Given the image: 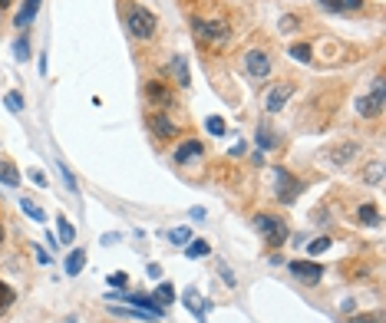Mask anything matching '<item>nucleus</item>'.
<instances>
[{"label":"nucleus","instance_id":"4c0bfd02","mask_svg":"<svg viewBox=\"0 0 386 323\" xmlns=\"http://www.w3.org/2000/svg\"><path fill=\"white\" fill-rule=\"evenodd\" d=\"M258 142H261L264 148H271V146H274V139H271V133H267V129H261V133H258Z\"/></svg>","mask_w":386,"mask_h":323},{"label":"nucleus","instance_id":"a211bd4d","mask_svg":"<svg viewBox=\"0 0 386 323\" xmlns=\"http://www.w3.org/2000/svg\"><path fill=\"white\" fill-rule=\"evenodd\" d=\"M146 96L152 99V103H162V106L172 103V92H168L162 83H148V86H146Z\"/></svg>","mask_w":386,"mask_h":323},{"label":"nucleus","instance_id":"39448f33","mask_svg":"<svg viewBox=\"0 0 386 323\" xmlns=\"http://www.w3.org/2000/svg\"><path fill=\"white\" fill-rule=\"evenodd\" d=\"M274 175H278V198H281L284 205H291L297 195H300V182L287 168H274Z\"/></svg>","mask_w":386,"mask_h":323},{"label":"nucleus","instance_id":"aec40b11","mask_svg":"<svg viewBox=\"0 0 386 323\" xmlns=\"http://www.w3.org/2000/svg\"><path fill=\"white\" fill-rule=\"evenodd\" d=\"M83 264H86V251H79L76 248L73 254H70V257H66V274H79V271H83Z\"/></svg>","mask_w":386,"mask_h":323},{"label":"nucleus","instance_id":"6ab92c4d","mask_svg":"<svg viewBox=\"0 0 386 323\" xmlns=\"http://www.w3.org/2000/svg\"><path fill=\"white\" fill-rule=\"evenodd\" d=\"M356 221H360V224H373V228H376V224H380V208H376V205H360V208H356Z\"/></svg>","mask_w":386,"mask_h":323},{"label":"nucleus","instance_id":"dca6fc26","mask_svg":"<svg viewBox=\"0 0 386 323\" xmlns=\"http://www.w3.org/2000/svg\"><path fill=\"white\" fill-rule=\"evenodd\" d=\"M57 231H59V244H73L76 241V228L70 224L66 215H57Z\"/></svg>","mask_w":386,"mask_h":323},{"label":"nucleus","instance_id":"b1692460","mask_svg":"<svg viewBox=\"0 0 386 323\" xmlns=\"http://www.w3.org/2000/svg\"><path fill=\"white\" fill-rule=\"evenodd\" d=\"M152 297H155V300H159L162 307H168V304L175 300V291H172V284H159V291H155Z\"/></svg>","mask_w":386,"mask_h":323},{"label":"nucleus","instance_id":"72a5a7b5","mask_svg":"<svg viewBox=\"0 0 386 323\" xmlns=\"http://www.w3.org/2000/svg\"><path fill=\"white\" fill-rule=\"evenodd\" d=\"M347 323H383L376 313H356V317H350Z\"/></svg>","mask_w":386,"mask_h":323},{"label":"nucleus","instance_id":"6e6552de","mask_svg":"<svg viewBox=\"0 0 386 323\" xmlns=\"http://www.w3.org/2000/svg\"><path fill=\"white\" fill-rule=\"evenodd\" d=\"M195 33L202 37V40H224L231 27L224 23V20H195Z\"/></svg>","mask_w":386,"mask_h":323},{"label":"nucleus","instance_id":"cd10ccee","mask_svg":"<svg viewBox=\"0 0 386 323\" xmlns=\"http://www.w3.org/2000/svg\"><path fill=\"white\" fill-rule=\"evenodd\" d=\"M14 291H10V287H7V284H3V280H0V313H3V310L10 307V304H14Z\"/></svg>","mask_w":386,"mask_h":323},{"label":"nucleus","instance_id":"20e7f679","mask_svg":"<svg viewBox=\"0 0 386 323\" xmlns=\"http://www.w3.org/2000/svg\"><path fill=\"white\" fill-rule=\"evenodd\" d=\"M356 112H360L363 119H376L380 112H383V79L373 83L370 96H360V99H356Z\"/></svg>","mask_w":386,"mask_h":323},{"label":"nucleus","instance_id":"f257e3e1","mask_svg":"<svg viewBox=\"0 0 386 323\" xmlns=\"http://www.w3.org/2000/svg\"><path fill=\"white\" fill-rule=\"evenodd\" d=\"M126 30L133 33V40H152L155 37V30H159V17L152 14V10H146V7H129V17H126Z\"/></svg>","mask_w":386,"mask_h":323},{"label":"nucleus","instance_id":"0eeeda50","mask_svg":"<svg viewBox=\"0 0 386 323\" xmlns=\"http://www.w3.org/2000/svg\"><path fill=\"white\" fill-rule=\"evenodd\" d=\"M148 129H152V135H155V139H162V142H168L172 135H178V126L168 116H165L162 109L148 116Z\"/></svg>","mask_w":386,"mask_h":323},{"label":"nucleus","instance_id":"e433bc0d","mask_svg":"<svg viewBox=\"0 0 386 323\" xmlns=\"http://www.w3.org/2000/svg\"><path fill=\"white\" fill-rule=\"evenodd\" d=\"M30 182H37L40 188H46V175L40 172V168H30Z\"/></svg>","mask_w":386,"mask_h":323},{"label":"nucleus","instance_id":"393cba45","mask_svg":"<svg viewBox=\"0 0 386 323\" xmlns=\"http://www.w3.org/2000/svg\"><path fill=\"white\" fill-rule=\"evenodd\" d=\"M113 313H122V317H133V320H155L148 310H139V307H133V310H126V307H113Z\"/></svg>","mask_w":386,"mask_h":323},{"label":"nucleus","instance_id":"4468645a","mask_svg":"<svg viewBox=\"0 0 386 323\" xmlns=\"http://www.w3.org/2000/svg\"><path fill=\"white\" fill-rule=\"evenodd\" d=\"M168 73L175 76L178 86H192V76H189V63H185V57H172V63H168Z\"/></svg>","mask_w":386,"mask_h":323},{"label":"nucleus","instance_id":"ea45409f","mask_svg":"<svg viewBox=\"0 0 386 323\" xmlns=\"http://www.w3.org/2000/svg\"><path fill=\"white\" fill-rule=\"evenodd\" d=\"M10 7V0H0V10H7Z\"/></svg>","mask_w":386,"mask_h":323},{"label":"nucleus","instance_id":"f8f14e48","mask_svg":"<svg viewBox=\"0 0 386 323\" xmlns=\"http://www.w3.org/2000/svg\"><path fill=\"white\" fill-rule=\"evenodd\" d=\"M317 3L327 14H356V10H363V0H317Z\"/></svg>","mask_w":386,"mask_h":323},{"label":"nucleus","instance_id":"c756f323","mask_svg":"<svg viewBox=\"0 0 386 323\" xmlns=\"http://www.w3.org/2000/svg\"><path fill=\"white\" fill-rule=\"evenodd\" d=\"M3 103H7L10 112H20V109H23V96H20V92H7V96H3Z\"/></svg>","mask_w":386,"mask_h":323},{"label":"nucleus","instance_id":"473e14b6","mask_svg":"<svg viewBox=\"0 0 386 323\" xmlns=\"http://www.w3.org/2000/svg\"><path fill=\"white\" fill-rule=\"evenodd\" d=\"M380 178H383V165H380V162H373L370 172H367V182H370V185H380Z\"/></svg>","mask_w":386,"mask_h":323},{"label":"nucleus","instance_id":"9d476101","mask_svg":"<svg viewBox=\"0 0 386 323\" xmlns=\"http://www.w3.org/2000/svg\"><path fill=\"white\" fill-rule=\"evenodd\" d=\"M182 304H185V307L195 313V320H202V323H205V320H208V313H211V304H208V300L198 294L195 287H189V291L182 294Z\"/></svg>","mask_w":386,"mask_h":323},{"label":"nucleus","instance_id":"9b49d317","mask_svg":"<svg viewBox=\"0 0 386 323\" xmlns=\"http://www.w3.org/2000/svg\"><path fill=\"white\" fill-rule=\"evenodd\" d=\"M291 96H294V83H278L271 89V96H267V112H281Z\"/></svg>","mask_w":386,"mask_h":323},{"label":"nucleus","instance_id":"423d86ee","mask_svg":"<svg viewBox=\"0 0 386 323\" xmlns=\"http://www.w3.org/2000/svg\"><path fill=\"white\" fill-rule=\"evenodd\" d=\"M244 70H248V76H254V79H264V76L271 73V57H267L264 50H248V53H244Z\"/></svg>","mask_w":386,"mask_h":323},{"label":"nucleus","instance_id":"f03ea898","mask_svg":"<svg viewBox=\"0 0 386 323\" xmlns=\"http://www.w3.org/2000/svg\"><path fill=\"white\" fill-rule=\"evenodd\" d=\"M106 300H109V304H119V300H122V304H133V307H139V310H148L155 320H162V317H165V307L159 304V300H155V297H148V294H126V291H109V294H106Z\"/></svg>","mask_w":386,"mask_h":323},{"label":"nucleus","instance_id":"ddd939ff","mask_svg":"<svg viewBox=\"0 0 386 323\" xmlns=\"http://www.w3.org/2000/svg\"><path fill=\"white\" fill-rule=\"evenodd\" d=\"M202 155H205V146H202L198 139H192V142H185V146H178V148H175V162H178V165L202 159Z\"/></svg>","mask_w":386,"mask_h":323},{"label":"nucleus","instance_id":"f3484780","mask_svg":"<svg viewBox=\"0 0 386 323\" xmlns=\"http://www.w3.org/2000/svg\"><path fill=\"white\" fill-rule=\"evenodd\" d=\"M0 182H3V185H10V188H17V185H20V172L14 168V162L0 159Z\"/></svg>","mask_w":386,"mask_h":323},{"label":"nucleus","instance_id":"7ed1b4c3","mask_svg":"<svg viewBox=\"0 0 386 323\" xmlns=\"http://www.w3.org/2000/svg\"><path fill=\"white\" fill-rule=\"evenodd\" d=\"M254 224H258V231L264 235V241L271 248H281L284 241H287V224H284L281 218H274V215H258Z\"/></svg>","mask_w":386,"mask_h":323},{"label":"nucleus","instance_id":"58836bf2","mask_svg":"<svg viewBox=\"0 0 386 323\" xmlns=\"http://www.w3.org/2000/svg\"><path fill=\"white\" fill-rule=\"evenodd\" d=\"M146 274H148V277H162V267H159V264H148Z\"/></svg>","mask_w":386,"mask_h":323},{"label":"nucleus","instance_id":"1a4fd4ad","mask_svg":"<svg viewBox=\"0 0 386 323\" xmlns=\"http://www.w3.org/2000/svg\"><path fill=\"white\" fill-rule=\"evenodd\" d=\"M287 271H291L297 280H304V284H317V280L324 277V267L313 264V261H291Z\"/></svg>","mask_w":386,"mask_h":323},{"label":"nucleus","instance_id":"a19ab883","mask_svg":"<svg viewBox=\"0 0 386 323\" xmlns=\"http://www.w3.org/2000/svg\"><path fill=\"white\" fill-rule=\"evenodd\" d=\"M0 244H3V228H0Z\"/></svg>","mask_w":386,"mask_h":323},{"label":"nucleus","instance_id":"bb28decb","mask_svg":"<svg viewBox=\"0 0 386 323\" xmlns=\"http://www.w3.org/2000/svg\"><path fill=\"white\" fill-rule=\"evenodd\" d=\"M168 241H172V244H189V241H192V231H189V228H175V231H168Z\"/></svg>","mask_w":386,"mask_h":323},{"label":"nucleus","instance_id":"2f4dec72","mask_svg":"<svg viewBox=\"0 0 386 323\" xmlns=\"http://www.w3.org/2000/svg\"><path fill=\"white\" fill-rule=\"evenodd\" d=\"M14 53H17V59H20V63H23V59H30V43H27V37H20V40H17Z\"/></svg>","mask_w":386,"mask_h":323},{"label":"nucleus","instance_id":"4be33fe9","mask_svg":"<svg viewBox=\"0 0 386 323\" xmlns=\"http://www.w3.org/2000/svg\"><path fill=\"white\" fill-rule=\"evenodd\" d=\"M208 251H211V244H208L205 237H195L192 244H189V248H185V254H189V257H192V261H195V257H205Z\"/></svg>","mask_w":386,"mask_h":323},{"label":"nucleus","instance_id":"7c9ffc66","mask_svg":"<svg viewBox=\"0 0 386 323\" xmlns=\"http://www.w3.org/2000/svg\"><path fill=\"white\" fill-rule=\"evenodd\" d=\"M57 168H59V175H63V182H66V188L76 191V178H73V172L66 168V162H57Z\"/></svg>","mask_w":386,"mask_h":323},{"label":"nucleus","instance_id":"a878e982","mask_svg":"<svg viewBox=\"0 0 386 323\" xmlns=\"http://www.w3.org/2000/svg\"><path fill=\"white\" fill-rule=\"evenodd\" d=\"M356 152H360V148H356V146H340V148H334V152H330V159H337V162H340V165H343V162H347V159H354Z\"/></svg>","mask_w":386,"mask_h":323},{"label":"nucleus","instance_id":"c9c22d12","mask_svg":"<svg viewBox=\"0 0 386 323\" xmlns=\"http://www.w3.org/2000/svg\"><path fill=\"white\" fill-rule=\"evenodd\" d=\"M129 284V277L122 274V271H116V274H109V287H126Z\"/></svg>","mask_w":386,"mask_h":323},{"label":"nucleus","instance_id":"5701e85b","mask_svg":"<svg viewBox=\"0 0 386 323\" xmlns=\"http://www.w3.org/2000/svg\"><path fill=\"white\" fill-rule=\"evenodd\" d=\"M291 57H294L297 63H311V57H313L311 43H294V46H291Z\"/></svg>","mask_w":386,"mask_h":323},{"label":"nucleus","instance_id":"412c9836","mask_svg":"<svg viewBox=\"0 0 386 323\" xmlns=\"http://www.w3.org/2000/svg\"><path fill=\"white\" fill-rule=\"evenodd\" d=\"M20 208H23V211H27V215H30L33 221H46V211H44L40 205H37L33 198H20Z\"/></svg>","mask_w":386,"mask_h":323},{"label":"nucleus","instance_id":"2eb2a0df","mask_svg":"<svg viewBox=\"0 0 386 323\" xmlns=\"http://www.w3.org/2000/svg\"><path fill=\"white\" fill-rule=\"evenodd\" d=\"M37 10H40V0H23V7H20V14H17V30H23L33 23V17H37Z\"/></svg>","mask_w":386,"mask_h":323},{"label":"nucleus","instance_id":"f704fd0d","mask_svg":"<svg viewBox=\"0 0 386 323\" xmlns=\"http://www.w3.org/2000/svg\"><path fill=\"white\" fill-rule=\"evenodd\" d=\"M324 251H330V237H317L311 244V254H324Z\"/></svg>","mask_w":386,"mask_h":323},{"label":"nucleus","instance_id":"c85d7f7f","mask_svg":"<svg viewBox=\"0 0 386 323\" xmlns=\"http://www.w3.org/2000/svg\"><path fill=\"white\" fill-rule=\"evenodd\" d=\"M205 129H208L211 135H224V119H222V116H208Z\"/></svg>","mask_w":386,"mask_h":323}]
</instances>
